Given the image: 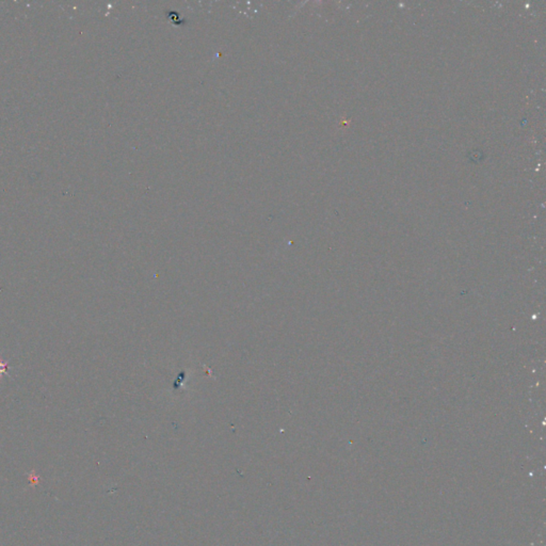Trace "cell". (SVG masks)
Returning a JSON list of instances; mask_svg holds the SVG:
<instances>
[{"instance_id":"cell-1","label":"cell","mask_w":546,"mask_h":546,"mask_svg":"<svg viewBox=\"0 0 546 546\" xmlns=\"http://www.w3.org/2000/svg\"><path fill=\"white\" fill-rule=\"evenodd\" d=\"M9 368H10V367H9V364H8V362L3 361V359H2L1 357H0V379H1V378H2V376H3V375L10 376L9 371H8V369H9Z\"/></svg>"}]
</instances>
